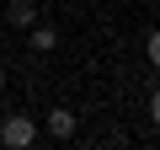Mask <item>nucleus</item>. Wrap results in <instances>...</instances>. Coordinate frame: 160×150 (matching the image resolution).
Masks as SVG:
<instances>
[{"instance_id":"7","label":"nucleus","mask_w":160,"mask_h":150,"mask_svg":"<svg viewBox=\"0 0 160 150\" xmlns=\"http://www.w3.org/2000/svg\"><path fill=\"white\" fill-rule=\"evenodd\" d=\"M0 86H6V64H0Z\"/></svg>"},{"instance_id":"3","label":"nucleus","mask_w":160,"mask_h":150,"mask_svg":"<svg viewBox=\"0 0 160 150\" xmlns=\"http://www.w3.org/2000/svg\"><path fill=\"white\" fill-rule=\"evenodd\" d=\"M27 32H32V48H43V54H48V48L59 43V32H53V27H38V22H32Z\"/></svg>"},{"instance_id":"4","label":"nucleus","mask_w":160,"mask_h":150,"mask_svg":"<svg viewBox=\"0 0 160 150\" xmlns=\"http://www.w3.org/2000/svg\"><path fill=\"white\" fill-rule=\"evenodd\" d=\"M11 22L16 27H32V0H11Z\"/></svg>"},{"instance_id":"2","label":"nucleus","mask_w":160,"mask_h":150,"mask_svg":"<svg viewBox=\"0 0 160 150\" xmlns=\"http://www.w3.org/2000/svg\"><path fill=\"white\" fill-rule=\"evenodd\" d=\"M48 134L69 139V134H75V113H69V107H53V113H48Z\"/></svg>"},{"instance_id":"1","label":"nucleus","mask_w":160,"mask_h":150,"mask_svg":"<svg viewBox=\"0 0 160 150\" xmlns=\"http://www.w3.org/2000/svg\"><path fill=\"white\" fill-rule=\"evenodd\" d=\"M32 139H38V123L27 113H11L6 123H0V145H6V150H27Z\"/></svg>"},{"instance_id":"6","label":"nucleus","mask_w":160,"mask_h":150,"mask_svg":"<svg viewBox=\"0 0 160 150\" xmlns=\"http://www.w3.org/2000/svg\"><path fill=\"white\" fill-rule=\"evenodd\" d=\"M149 118H155V123H160V91H155V97H149Z\"/></svg>"},{"instance_id":"5","label":"nucleus","mask_w":160,"mask_h":150,"mask_svg":"<svg viewBox=\"0 0 160 150\" xmlns=\"http://www.w3.org/2000/svg\"><path fill=\"white\" fill-rule=\"evenodd\" d=\"M144 54H149V64L160 70V32H149V43H144Z\"/></svg>"}]
</instances>
